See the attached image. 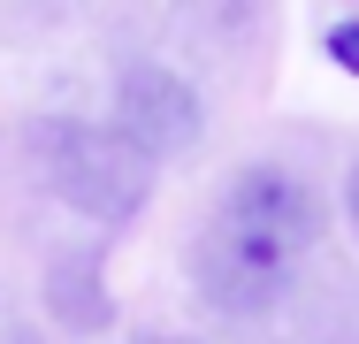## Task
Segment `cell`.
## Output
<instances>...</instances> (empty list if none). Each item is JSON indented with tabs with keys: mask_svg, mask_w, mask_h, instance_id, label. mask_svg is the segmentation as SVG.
Wrapping results in <instances>:
<instances>
[{
	"mask_svg": "<svg viewBox=\"0 0 359 344\" xmlns=\"http://www.w3.org/2000/svg\"><path fill=\"white\" fill-rule=\"evenodd\" d=\"M321 245V199L283 161H252L222 184L199 230V291L222 314H260L290 291L306 253Z\"/></svg>",
	"mask_w": 359,
	"mask_h": 344,
	"instance_id": "cell-1",
	"label": "cell"
},
{
	"mask_svg": "<svg viewBox=\"0 0 359 344\" xmlns=\"http://www.w3.org/2000/svg\"><path fill=\"white\" fill-rule=\"evenodd\" d=\"M46 161H54L62 199H76L84 214H100V222H123L145 199V176H153V161H145L130 138L92 131V123H62V131L46 138Z\"/></svg>",
	"mask_w": 359,
	"mask_h": 344,
	"instance_id": "cell-2",
	"label": "cell"
},
{
	"mask_svg": "<svg viewBox=\"0 0 359 344\" xmlns=\"http://www.w3.org/2000/svg\"><path fill=\"white\" fill-rule=\"evenodd\" d=\"M115 138H130L145 161L199 145V92H191L176 69L138 62L123 84H115Z\"/></svg>",
	"mask_w": 359,
	"mask_h": 344,
	"instance_id": "cell-3",
	"label": "cell"
},
{
	"mask_svg": "<svg viewBox=\"0 0 359 344\" xmlns=\"http://www.w3.org/2000/svg\"><path fill=\"white\" fill-rule=\"evenodd\" d=\"M329 54H337L344 69H359V23H352V15H344V23H329Z\"/></svg>",
	"mask_w": 359,
	"mask_h": 344,
	"instance_id": "cell-4",
	"label": "cell"
},
{
	"mask_svg": "<svg viewBox=\"0 0 359 344\" xmlns=\"http://www.w3.org/2000/svg\"><path fill=\"white\" fill-rule=\"evenodd\" d=\"M344 206H352V230H359V168L344 176Z\"/></svg>",
	"mask_w": 359,
	"mask_h": 344,
	"instance_id": "cell-5",
	"label": "cell"
},
{
	"mask_svg": "<svg viewBox=\"0 0 359 344\" xmlns=\"http://www.w3.org/2000/svg\"><path fill=\"white\" fill-rule=\"evenodd\" d=\"M145 344H184V337H145Z\"/></svg>",
	"mask_w": 359,
	"mask_h": 344,
	"instance_id": "cell-6",
	"label": "cell"
}]
</instances>
